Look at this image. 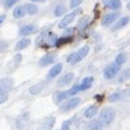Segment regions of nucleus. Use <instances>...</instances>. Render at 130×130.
I'll return each instance as SVG.
<instances>
[{"label": "nucleus", "mask_w": 130, "mask_h": 130, "mask_svg": "<svg viewBox=\"0 0 130 130\" xmlns=\"http://www.w3.org/2000/svg\"><path fill=\"white\" fill-rule=\"evenodd\" d=\"M88 52H89V46H83L82 48H79L78 51H75V52H72L69 56H68V59H67V61L68 62H70V64H77V62H79V61H82L87 55H88Z\"/></svg>", "instance_id": "1"}, {"label": "nucleus", "mask_w": 130, "mask_h": 130, "mask_svg": "<svg viewBox=\"0 0 130 130\" xmlns=\"http://www.w3.org/2000/svg\"><path fill=\"white\" fill-rule=\"evenodd\" d=\"M115 119V110L113 108H110V107H105L101 110L100 112V120L102 124H111Z\"/></svg>", "instance_id": "2"}, {"label": "nucleus", "mask_w": 130, "mask_h": 130, "mask_svg": "<svg viewBox=\"0 0 130 130\" xmlns=\"http://www.w3.org/2000/svg\"><path fill=\"white\" fill-rule=\"evenodd\" d=\"M79 103H80V98H78V97H72V96H70V100L65 101V102L60 106V111H61V112H68V111L75 108Z\"/></svg>", "instance_id": "3"}, {"label": "nucleus", "mask_w": 130, "mask_h": 130, "mask_svg": "<svg viewBox=\"0 0 130 130\" xmlns=\"http://www.w3.org/2000/svg\"><path fill=\"white\" fill-rule=\"evenodd\" d=\"M119 72H120V65L116 62H112L103 69V77L106 79H112Z\"/></svg>", "instance_id": "4"}, {"label": "nucleus", "mask_w": 130, "mask_h": 130, "mask_svg": "<svg viewBox=\"0 0 130 130\" xmlns=\"http://www.w3.org/2000/svg\"><path fill=\"white\" fill-rule=\"evenodd\" d=\"M28 119H29V113H28V112L21 113V115L17 117V120H15V126H17V129L23 130V129L26 127V125L28 124Z\"/></svg>", "instance_id": "5"}, {"label": "nucleus", "mask_w": 130, "mask_h": 130, "mask_svg": "<svg viewBox=\"0 0 130 130\" xmlns=\"http://www.w3.org/2000/svg\"><path fill=\"white\" fill-rule=\"evenodd\" d=\"M54 125H55V117L48 116V117L43 119V121L37 126V130H51Z\"/></svg>", "instance_id": "6"}, {"label": "nucleus", "mask_w": 130, "mask_h": 130, "mask_svg": "<svg viewBox=\"0 0 130 130\" xmlns=\"http://www.w3.org/2000/svg\"><path fill=\"white\" fill-rule=\"evenodd\" d=\"M75 17H77V10L75 12H72L70 14H68V15H65L61 21H60V23H59V28H65V27H68L74 19H75Z\"/></svg>", "instance_id": "7"}, {"label": "nucleus", "mask_w": 130, "mask_h": 130, "mask_svg": "<svg viewBox=\"0 0 130 130\" xmlns=\"http://www.w3.org/2000/svg\"><path fill=\"white\" fill-rule=\"evenodd\" d=\"M119 18V14L116 13V12H113V13H108V14H106L103 18H102V26L103 27H108V26H111L116 19Z\"/></svg>", "instance_id": "8"}, {"label": "nucleus", "mask_w": 130, "mask_h": 130, "mask_svg": "<svg viewBox=\"0 0 130 130\" xmlns=\"http://www.w3.org/2000/svg\"><path fill=\"white\" fill-rule=\"evenodd\" d=\"M74 79V73H67L64 77L60 78V80L57 82V87H65V86H68L73 82Z\"/></svg>", "instance_id": "9"}, {"label": "nucleus", "mask_w": 130, "mask_h": 130, "mask_svg": "<svg viewBox=\"0 0 130 130\" xmlns=\"http://www.w3.org/2000/svg\"><path fill=\"white\" fill-rule=\"evenodd\" d=\"M36 32H37V27L35 24H27V26H23L19 29V35L21 36H28V35H33Z\"/></svg>", "instance_id": "10"}, {"label": "nucleus", "mask_w": 130, "mask_h": 130, "mask_svg": "<svg viewBox=\"0 0 130 130\" xmlns=\"http://www.w3.org/2000/svg\"><path fill=\"white\" fill-rule=\"evenodd\" d=\"M55 59H56L55 54H47V55H45L43 57L40 59L38 64H40V67H46V65H48V64H52L55 61Z\"/></svg>", "instance_id": "11"}, {"label": "nucleus", "mask_w": 130, "mask_h": 130, "mask_svg": "<svg viewBox=\"0 0 130 130\" xmlns=\"http://www.w3.org/2000/svg\"><path fill=\"white\" fill-rule=\"evenodd\" d=\"M102 3L112 10H117L121 8V0H102Z\"/></svg>", "instance_id": "12"}, {"label": "nucleus", "mask_w": 130, "mask_h": 130, "mask_svg": "<svg viewBox=\"0 0 130 130\" xmlns=\"http://www.w3.org/2000/svg\"><path fill=\"white\" fill-rule=\"evenodd\" d=\"M89 17L88 15H84V17H82L80 18V21L78 22V24H77V31L78 32H84V29L87 28V26H88V23H89Z\"/></svg>", "instance_id": "13"}, {"label": "nucleus", "mask_w": 130, "mask_h": 130, "mask_svg": "<svg viewBox=\"0 0 130 130\" xmlns=\"http://www.w3.org/2000/svg\"><path fill=\"white\" fill-rule=\"evenodd\" d=\"M129 21H130V18H129V17H122L121 19H119V21L112 26V31H119V29L124 28V27L129 23Z\"/></svg>", "instance_id": "14"}, {"label": "nucleus", "mask_w": 130, "mask_h": 130, "mask_svg": "<svg viewBox=\"0 0 130 130\" xmlns=\"http://www.w3.org/2000/svg\"><path fill=\"white\" fill-rule=\"evenodd\" d=\"M29 43H31V40H29V38H27V37H24V38H21V40L17 42V45H15L14 50H15V51L24 50L26 47H28V46H29Z\"/></svg>", "instance_id": "15"}, {"label": "nucleus", "mask_w": 130, "mask_h": 130, "mask_svg": "<svg viewBox=\"0 0 130 130\" xmlns=\"http://www.w3.org/2000/svg\"><path fill=\"white\" fill-rule=\"evenodd\" d=\"M93 78L92 77H86L83 80H82V83L79 84V88H80V92L82 91H87V89H89L91 87H92V84H93Z\"/></svg>", "instance_id": "16"}, {"label": "nucleus", "mask_w": 130, "mask_h": 130, "mask_svg": "<svg viewBox=\"0 0 130 130\" xmlns=\"http://www.w3.org/2000/svg\"><path fill=\"white\" fill-rule=\"evenodd\" d=\"M13 87V79H2L0 80V91L8 92Z\"/></svg>", "instance_id": "17"}, {"label": "nucleus", "mask_w": 130, "mask_h": 130, "mask_svg": "<svg viewBox=\"0 0 130 130\" xmlns=\"http://www.w3.org/2000/svg\"><path fill=\"white\" fill-rule=\"evenodd\" d=\"M61 70H62V65H61L60 62H59V64H55L54 67L50 69V72H48V78H55V77H57Z\"/></svg>", "instance_id": "18"}, {"label": "nucleus", "mask_w": 130, "mask_h": 130, "mask_svg": "<svg viewBox=\"0 0 130 130\" xmlns=\"http://www.w3.org/2000/svg\"><path fill=\"white\" fill-rule=\"evenodd\" d=\"M103 124L101 122V120H92L88 125H87V130H102Z\"/></svg>", "instance_id": "19"}, {"label": "nucleus", "mask_w": 130, "mask_h": 130, "mask_svg": "<svg viewBox=\"0 0 130 130\" xmlns=\"http://www.w3.org/2000/svg\"><path fill=\"white\" fill-rule=\"evenodd\" d=\"M68 97H70L68 91L67 92H57L54 94V101H55V103H60V102L65 101V98H68Z\"/></svg>", "instance_id": "20"}, {"label": "nucleus", "mask_w": 130, "mask_h": 130, "mask_svg": "<svg viewBox=\"0 0 130 130\" xmlns=\"http://www.w3.org/2000/svg\"><path fill=\"white\" fill-rule=\"evenodd\" d=\"M97 111H98V107H97V106H89V107L86 108L84 116H86L87 119H93V117L97 115Z\"/></svg>", "instance_id": "21"}, {"label": "nucleus", "mask_w": 130, "mask_h": 130, "mask_svg": "<svg viewBox=\"0 0 130 130\" xmlns=\"http://www.w3.org/2000/svg\"><path fill=\"white\" fill-rule=\"evenodd\" d=\"M23 7H24L26 13H27V14H29V15L37 14V12H38V8H37L33 3H27V4H24Z\"/></svg>", "instance_id": "22"}, {"label": "nucleus", "mask_w": 130, "mask_h": 130, "mask_svg": "<svg viewBox=\"0 0 130 130\" xmlns=\"http://www.w3.org/2000/svg\"><path fill=\"white\" fill-rule=\"evenodd\" d=\"M127 59H129V55H127L126 52H121V54H119V55L116 56L115 62H116V64H119L120 67H121L122 64H125V62L127 61Z\"/></svg>", "instance_id": "23"}, {"label": "nucleus", "mask_w": 130, "mask_h": 130, "mask_svg": "<svg viewBox=\"0 0 130 130\" xmlns=\"http://www.w3.org/2000/svg\"><path fill=\"white\" fill-rule=\"evenodd\" d=\"M43 87H45V83L43 82L42 83H37V84H35V86H32L29 88V93L31 94H37V93H40L43 89Z\"/></svg>", "instance_id": "24"}, {"label": "nucleus", "mask_w": 130, "mask_h": 130, "mask_svg": "<svg viewBox=\"0 0 130 130\" xmlns=\"http://www.w3.org/2000/svg\"><path fill=\"white\" fill-rule=\"evenodd\" d=\"M72 36H64V37H61V38H57V41H56V43H55V46H62V45H65V43H69V42H72Z\"/></svg>", "instance_id": "25"}, {"label": "nucleus", "mask_w": 130, "mask_h": 130, "mask_svg": "<svg viewBox=\"0 0 130 130\" xmlns=\"http://www.w3.org/2000/svg\"><path fill=\"white\" fill-rule=\"evenodd\" d=\"M24 14H26L24 7H17V8L13 10V17H14V18H22Z\"/></svg>", "instance_id": "26"}, {"label": "nucleus", "mask_w": 130, "mask_h": 130, "mask_svg": "<svg viewBox=\"0 0 130 130\" xmlns=\"http://www.w3.org/2000/svg\"><path fill=\"white\" fill-rule=\"evenodd\" d=\"M46 41H47V43H48L50 46H55V43H56V41H57V36H56L55 33L50 32V33L47 35V37H46Z\"/></svg>", "instance_id": "27"}, {"label": "nucleus", "mask_w": 130, "mask_h": 130, "mask_svg": "<svg viewBox=\"0 0 130 130\" xmlns=\"http://www.w3.org/2000/svg\"><path fill=\"white\" fill-rule=\"evenodd\" d=\"M127 79H130V69H125V70L121 72V74L119 77V82L122 83V82H125Z\"/></svg>", "instance_id": "28"}, {"label": "nucleus", "mask_w": 130, "mask_h": 130, "mask_svg": "<svg viewBox=\"0 0 130 130\" xmlns=\"http://www.w3.org/2000/svg\"><path fill=\"white\" fill-rule=\"evenodd\" d=\"M65 12H67V8H65L62 4H60V5H56L55 7V10H54V14L56 15V17H61Z\"/></svg>", "instance_id": "29"}, {"label": "nucleus", "mask_w": 130, "mask_h": 130, "mask_svg": "<svg viewBox=\"0 0 130 130\" xmlns=\"http://www.w3.org/2000/svg\"><path fill=\"white\" fill-rule=\"evenodd\" d=\"M121 100V93H119V92H115V93H112L110 97H108V101L110 102H117V101H120Z\"/></svg>", "instance_id": "30"}, {"label": "nucleus", "mask_w": 130, "mask_h": 130, "mask_svg": "<svg viewBox=\"0 0 130 130\" xmlns=\"http://www.w3.org/2000/svg\"><path fill=\"white\" fill-rule=\"evenodd\" d=\"M17 2H18V0H3V5H4V8L9 9V8H12Z\"/></svg>", "instance_id": "31"}, {"label": "nucleus", "mask_w": 130, "mask_h": 130, "mask_svg": "<svg viewBox=\"0 0 130 130\" xmlns=\"http://www.w3.org/2000/svg\"><path fill=\"white\" fill-rule=\"evenodd\" d=\"M68 92H69V96H74V94H77L78 92H80L79 84H77V86H73V87L70 88V91H68Z\"/></svg>", "instance_id": "32"}, {"label": "nucleus", "mask_w": 130, "mask_h": 130, "mask_svg": "<svg viewBox=\"0 0 130 130\" xmlns=\"http://www.w3.org/2000/svg\"><path fill=\"white\" fill-rule=\"evenodd\" d=\"M82 3H83V0H70L69 7H70L72 9H75V8H77V7H79Z\"/></svg>", "instance_id": "33"}, {"label": "nucleus", "mask_w": 130, "mask_h": 130, "mask_svg": "<svg viewBox=\"0 0 130 130\" xmlns=\"http://www.w3.org/2000/svg\"><path fill=\"white\" fill-rule=\"evenodd\" d=\"M70 125H72L70 120H65L61 125V130H70Z\"/></svg>", "instance_id": "34"}, {"label": "nucleus", "mask_w": 130, "mask_h": 130, "mask_svg": "<svg viewBox=\"0 0 130 130\" xmlns=\"http://www.w3.org/2000/svg\"><path fill=\"white\" fill-rule=\"evenodd\" d=\"M7 100H8V93L4 91H0V105L4 103Z\"/></svg>", "instance_id": "35"}, {"label": "nucleus", "mask_w": 130, "mask_h": 130, "mask_svg": "<svg viewBox=\"0 0 130 130\" xmlns=\"http://www.w3.org/2000/svg\"><path fill=\"white\" fill-rule=\"evenodd\" d=\"M7 46H8V43L5 41H0V51H4L7 48Z\"/></svg>", "instance_id": "36"}, {"label": "nucleus", "mask_w": 130, "mask_h": 130, "mask_svg": "<svg viewBox=\"0 0 130 130\" xmlns=\"http://www.w3.org/2000/svg\"><path fill=\"white\" fill-rule=\"evenodd\" d=\"M21 60H22V55H21V54H18V55L14 56V62H15V64H19Z\"/></svg>", "instance_id": "37"}, {"label": "nucleus", "mask_w": 130, "mask_h": 130, "mask_svg": "<svg viewBox=\"0 0 130 130\" xmlns=\"http://www.w3.org/2000/svg\"><path fill=\"white\" fill-rule=\"evenodd\" d=\"M4 21H5V14H2V15H0V24H2Z\"/></svg>", "instance_id": "38"}, {"label": "nucleus", "mask_w": 130, "mask_h": 130, "mask_svg": "<svg viewBox=\"0 0 130 130\" xmlns=\"http://www.w3.org/2000/svg\"><path fill=\"white\" fill-rule=\"evenodd\" d=\"M94 98H96V100H98V102H101V101L103 100V96H100V94H97Z\"/></svg>", "instance_id": "39"}, {"label": "nucleus", "mask_w": 130, "mask_h": 130, "mask_svg": "<svg viewBox=\"0 0 130 130\" xmlns=\"http://www.w3.org/2000/svg\"><path fill=\"white\" fill-rule=\"evenodd\" d=\"M126 98H127V100H130V89H127V91H126Z\"/></svg>", "instance_id": "40"}, {"label": "nucleus", "mask_w": 130, "mask_h": 130, "mask_svg": "<svg viewBox=\"0 0 130 130\" xmlns=\"http://www.w3.org/2000/svg\"><path fill=\"white\" fill-rule=\"evenodd\" d=\"M31 2H32V3H38V2H41V3H43V2H45V0H31Z\"/></svg>", "instance_id": "41"}, {"label": "nucleus", "mask_w": 130, "mask_h": 130, "mask_svg": "<svg viewBox=\"0 0 130 130\" xmlns=\"http://www.w3.org/2000/svg\"><path fill=\"white\" fill-rule=\"evenodd\" d=\"M126 8L130 10V0H129V2H127V4H126Z\"/></svg>", "instance_id": "42"}, {"label": "nucleus", "mask_w": 130, "mask_h": 130, "mask_svg": "<svg viewBox=\"0 0 130 130\" xmlns=\"http://www.w3.org/2000/svg\"><path fill=\"white\" fill-rule=\"evenodd\" d=\"M127 2H129V0H127Z\"/></svg>", "instance_id": "43"}]
</instances>
